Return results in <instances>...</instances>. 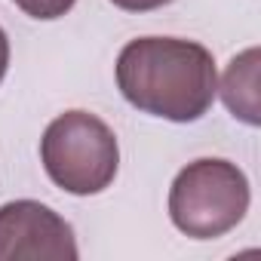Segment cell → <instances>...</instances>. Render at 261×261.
<instances>
[{
	"label": "cell",
	"mask_w": 261,
	"mask_h": 261,
	"mask_svg": "<svg viewBox=\"0 0 261 261\" xmlns=\"http://www.w3.org/2000/svg\"><path fill=\"white\" fill-rule=\"evenodd\" d=\"M117 89L142 114L169 123H197L218 95L212 53L185 37H136L114 65Z\"/></svg>",
	"instance_id": "cell-1"
},
{
	"label": "cell",
	"mask_w": 261,
	"mask_h": 261,
	"mask_svg": "<svg viewBox=\"0 0 261 261\" xmlns=\"http://www.w3.org/2000/svg\"><path fill=\"white\" fill-rule=\"evenodd\" d=\"M40 163L56 188L74 197H92L114 185L120 145L114 129L89 111L59 114L40 139Z\"/></svg>",
	"instance_id": "cell-2"
},
{
	"label": "cell",
	"mask_w": 261,
	"mask_h": 261,
	"mask_svg": "<svg viewBox=\"0 0 261 261\" xmlns=\"http://www.w3.org/2000/svg\"><path fill=\"white\" fill-rule=\"evenodd\" d=\"M252 191L246 172L221 157L188 163L169 188V218L191 240H218L249 212Z\"/></svg>",
	"instance_id": "cell-3"
},
{
	"label": "cell",
	"mask_w": 261,
	"mask_h": 261,
	"mask_svg": "<svg viewBox=\"0 0 261 261\" xmlns=\"http://www.w3.org/2000/svg\"><path fill=\"white\" fill-rule=\"evenodd\" d=\"M74 227L46 203L13 200L0 206V261H77Z\"/></svg>",
	"instance_id": "cell-4"
},
{
	"label": "cell",
	"mask_w": 261,
	"mask_h": 261,
	"mask_svg": "<svg viewBox=\"0 0 261 261\" xmlns=\"http://www.w3.org/2000/svg\"><path fill=\"white\" fill-rule=\"evenodd\" d=\"M258 62L261 53L258 46H249L246 53L233 56L230 65L224 68L221 77V101L227 105V111L243 120L246 126H258L261 123V108H258Z\"/></svg>",
	"instance_id": "cell-5"
},
{
	"label": "cell",
	"mask_w": 261,
	"mask_h": 261,
	"mask_svg": "<svg viewBox=\"0 0 261 261\" xmlns=\"http://www.w3.org/2000/svg\"><path fill=\"white\" fill-rule=\"evenodd\" d=\"M13 4L31 19L53 22V19H62L65 13H71L77 0H13Z\"/></svg>",
	"instance_id": "cell-6"
},
{
	"label": "cell",
	"mask_w": 261,
	"mask_h": 261,
	"mask_svg": "<svg viewBox=\"0 0 261 261\" xmlns=\"http://www.w3.org/2000/svg\"><path fill=\"white\" fill-rule=\"evenodd\" d=\"M111 4L123 13H151V10H163L172 0H111Z\"/></svg>",
	"instance_id": "cell-7"
},
{
	"label": "cell",
	"mask_w": 261,
	"mask_h": 261,
	"mask_svg": "<svg viewBox=\"0 0 261 261\" xmlns=\"http://www.w3.org/2000/svg\"><path fill=\"white\" fill-rule=\"evenodd\" d=\"M7 71H10V37H7L4 28H0V83H4Z\"/></svg>",
	"instance_id": "cell-8"
}]
</instances>
